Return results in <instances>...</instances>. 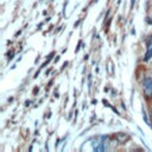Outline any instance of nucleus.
<instances>
[{"label":"nucleus","mask_w":152,"mask_h":152,"mask_svg":"<svg viewBox=\"0 0 152 152\" xmlns=\"http://www.w3.org/2000/svg\"><path fill=\"white\" fill-rule=\"evenodd\" d=\"M144 91H145V94L147 96L152 95V79L146 77L144 80Z\"/></svg>","instance_id":"1"},{"label":"nucleus","mask_w":152,"mask_h":152,"mask_svg":"<svg viewBox=\"0 0 152 152\" xmlns=\"http://www.w3.org/2000/svg\"><path fill=\"white\" fill-rule=\"evenodd\" d=\"M115 139L118 140V143L120 144H125L130 140V135L127 133H124V132H119L115 134Z\"/></svg>","instance_id":"2"},{"label":"nucleus","mask_w":152,"mask_h":152,"mask_svg":"<svg viewBox=\"0 0 152 152\" xmlns=\"http://www.w3.org/2000/svg\"><path fill=\"white\" fill-rule=\"evenodd\" d=\"M152 56V45H149V48H147V53H146V57H145V59H149L150 57Z\"/></svg>","instance_id":"3"}]
</instances>
